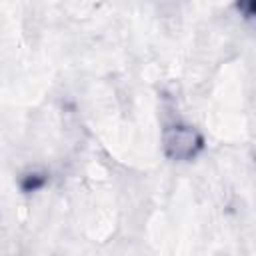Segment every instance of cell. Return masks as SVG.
<instances>
[{"label": "cell", "instance_id": "obj_1", "mask_svg": "<svg viewBox=\"0 0 256 256\" xmlns=\"http://www.w3.org/2000/svg\"><path fill=\"white\" fill-rule=\"evenodd\" d=\"M200 140L196 136L194 130H190L188 126H174L168 134H166V150L168 154H172L174 158H186L192 156L194 150L198 148Z\"/></svg>", "mask_w": 256, "mask_h": 256}]
</instances>
